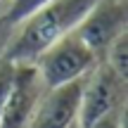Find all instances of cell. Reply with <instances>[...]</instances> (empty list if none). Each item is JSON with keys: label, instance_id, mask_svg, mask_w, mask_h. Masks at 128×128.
<instances>
[{"label": "cell", "instance_id": "obj_1", "mask_svg": "<svg viewBox=\"0 0 128 128\" xmlns=\"http://www.w3.org/2000/svg\"><path fill=\"white\" fill-rule=\"evenodd\" d=\"M92 5L95 0H48L36 12L14 24L5 57L12 62H33L50 43L76 31Z\"/></svg>", "mask_w": 128, "mask_h": 128}, {"label": "cell", "instance_id": "obj_2", "mask_svg": "<svg viewBox=\"0 0 128 128\" xmlns=\"http://www.w3.org/2000/svg\"><path fill=\"white\" fill-rule=\"evenodd\" d=\"M43 83L48 88H57L64 83L86 78L100 64L97 55L81 40L76 31L57 38L33 60Z\"/></svg>", "mask_w": 128, "mask_h": 128}, {"label": "cell", "instance_id": "obj_3", "mask_svg": "<svg viewBox=\"0 0 128 128\" xmlns=\"http://www.w3.org/2000/svg\"><path fill=\"white\" fill-rule=\"evenodd\" d=\"M126 81L116 71H112L104 62H100L86 78L81 88L78 104V128H88L97 119L112 112L126 109Z\"/></svg>", "mask_w": 128, "mask_h": 128}, {"label": "cell", "instance_id": "obj_4", "mask_svg": "<svg viewBox=\"0 0 128 128\" xmlns=\"http://www.w3.org/2000/svg\"><path fill=\"white\" fill-rule=\"evenodd\" d=\"M128 31V0H95L81 24L76 26V33L81 40L97 55L102 62L107 48Z\"/></svg>", "mask_w": 128, "mask_h": 128}, {"label": "cell", "instance_id": "obj_5", "mask_svg": "<svg viewBox=\"0 0 128 128\" xmlns=\"http://www.w3.org/2000/svg\"><path fill=\"white\" fill-rule=\"evenodd\" d=\"M48 86L33 62H14V78L5 102L0 128H26Z\"/></svg>", "mask_w": 128, "mask_h": 128}, {"label": "cell", "instance_id": "obj_6", "mask_svg": "<svg viewBox=\"0 0 128 128\" xmlns=\"http://www.w3.org/2000/svg\"><path fill=\"white\" fill-rule=\"evenodd\" d=\"M81 88H83V78L57 88H48L26 128H69L78 124Z\"/></svg>", "mask_w": 128, "mask_h": 128}, {"label": "cell", "instance_id": "obj_7", "mask_svg": "<svg viewBox=\"0 0 128 128\" xmlns=\"http://www.w3.org/2000/svg\"><path fill=\"white\" fill-rule=\"evenodd\" d=\"M102 62H104L112 71H116L121 78H128V31L121 33V36L107 48Z\"/></svg>", "mask_w": 128, "mask_h": 128}, {"label": "cell", "instance_id": "obj_8", "mask_svg": "<svg viewBox=\"0 0 128 128\" xmlns=\"http://www.w3.org/2000/svg\"><path fill=\"white\" fill-rule=\"evenodd\" d=\"M48 0H5V5L0 7V14L5 19H10L12 24L22 22L24 17H28L31 12H36L40 5H45Z\"/></svg>", "mask_w": 128, "mask_h": 128}, {"label": "cell", "instance_id": "obj_9", "mask_svg": "<svg viewBox=\"0 0 128 128\" xmlns=\"http://www.w3.org/2000/svg\"><path fill=\"white\" fill-rule=\"evenodd\" d=\"M12 78H14V62L7 57H0V116H2L5 102H7L10 88H12Z\"/></svg>", "mask_w": 128, "mask_h": 128}, {"label": "cell", "instance_id": "obj_10", "mask_svg": "<svg viewBox=\"0 0 128 128\" xmlns=\"http://www.w3.org/2000/svg\"><path fill=\"white\" fill-rule=\"evenodd\" d=\"M88 128H126V124H124V112H112V114L97 119L95 124H90Z\"/></svg>", "mask_w": 128, "mask_h": 128}, {"label": "cell", "instance_id": "obj_11", "mask_svg": "<svg viewBox=\"0 0 128 128\" xmlns=\"http://www.w3.org/2000/svg\"><path fill=\"white\" fill-rule=\"evenodd\" d=\"M12 31H14V24L0 14V57H5V48H7V43H10Z\"/></svg>", "mask_w": 128, "mask_h": 128}, {"label": "cell", "instance_id": "obj_12", "mask_svg": "<svg viewBox=\"0 0 128 128\" xmlns=\"http://www.w3.org/2000/svg\"><path fill=\"white\" fill-rule=\"evenodd\" d=\"M69 128H78V124H74V126H69Z\"/></svg>", "mask_w": 128, "mask_h": 128}, {"label": "cell", "instance_id": "obj_13", "mask_svg": "<svg viewBox=\"0 0 128 128\" xmlns=\"http://www.w3.org/2000/svg\"><path fill=\"white\" fill-rule=\"evenodd\" d=\"M2 5H5V0H0V7H2Z\"/></svg>", "mask_w": 128, "mask_h": 128}]
</instances>
